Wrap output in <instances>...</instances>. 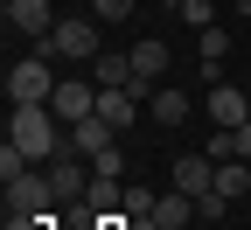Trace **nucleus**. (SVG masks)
I'll return each instance as SVG.
<instances>
[{
	"label": "nucleus",
	"mask_w": 251,
	"mask_h": 230,
	"mask_svg": "<svg viewBox=\"0 0 251 230\" xmlns=\"http://www.w3.org/2000/svg\"><path fill=\"white\" fill-rule=\"evenodd\" d=\"M56 126H63V119H56L49 105H14V119H7V140H14L28 160H56V153H63Z\"/></svg>",
	"instance_id": "f257e3e1"
},
{
	"label": "nucleus",
	"mask_w": 251,
	"mask_h": 230,
	"mask_svg": "<svg viewBox=\"0 0 251 230\" xmlns=\"http://www.w3.org/2000/svg\"><path fill=\"white\" fill-rule=\"evenodd\" d=\"M56 56H14L7 63V105H49V98H56Z\"/></svg>",
	"instance_id": "f03ea898"
},
{
	"label": "nucleus",
	"mask_w": 251,
	"mask_h": 230,
	"mask_svg": "<svg viewBox=\"0 0 251 230\" xmlns=\"http://www.w3.org/2000/svg\"><path fill=\"white\" fill-rule=\"evenodd\" d=\"M98 14H63L56 28H49V42H35L42 56H70V63H98L105 49H98Z\"/></svg>",
	"instance_id": "7ed1b4c3"
},
{
	"label": "nucleus",
	"mask_w": 251,
	"mask_h": 230,
	"mask_svg": "<svg viewBox=\"0 0 251 230\" xmlns=\"http://www.w3.org/2000/svg\"><path fill=\"white\" fill-rule=\"evenodd\" d=\"M126 56H133V77H126V91H133L140 105H147V98L161 91V84H168V56H175V49H168L161 35H140V42L126 49Z\"/></svg>",
	"instance_id": "20e7f679"
},
{
	"label": "nucleus",
	"mask_w": 251,
	"mask_h": 230,
	"mask_svg": "<svg viewBox=\"0 0 251 230\" xmlns=\"http://www.w3.org/2000/svg\"><path fill=\"white\" fill-rule=\"evenodd\" d=\"M49 203H63L56 175L28 168V175H14V181H7V216H49Z\"/></svg>",
	"instance_id": "39448f33"
},
{
	"label": "nucleus",
	"mask_w": 251,
	"mask_h": 230,
	"mask_svg": "<svg viewBox=\"0 0 251 230\" xmlns=\"http://www.w3.org/2000/svg\"><path fill=\"white\" fill-rule=\"evenodd\" d=\"M49 112H56L63 126L91 119V112H98V84H91V77H63V84H56V98H49Z\"/></svg>",
	"instance_id": "423d86ee"
},
{
	"label": "nucleus",
	"mask_w": 251,
	"mask_h": 230,
	"mask_svg": "<svg viewBox=\"0 0 251 230\" xmlns=\"http://www.w3.org/2000/svg\"><path fill=\"white\" fill-rule=\"evenodd\" d=\"M7 28L28 42H49V28H56V7L49 0H7Z\"/></svg>",
	"instance_id": "0eeeda50"
},
{
	"label": "nucleus",
	"mask_w": 251,
	"mask_h": 230,
	"mask_svg": "<svg viewBox=\"0 0 251 230\" xmlns=\"http://www.w3.org/2000/svg\"><path fill=\"white\" fill-rule=\"evenodd\" d=\"M112 147H119V126H105L98 112L70 126V153H84V160H98V153H112Z\"/></svg>",
	"instance_id": "6e6552de"
},
{
	"label": "nucleus",
	"mask_w": 251,
	"mask_h": 230,
	"mask_svg": "<svg viewBox=\"0 0 251 230\" xmlns=\"http://www.w3.org/2000/svg\"><path fill=\"white\" fill-rule=\"evenodd\" d=\"M202 112H209L216 126H244V119H251V91H237V84H209Z\"/></svg>",
	"instance_id": "1a4fd4ad"
},
{
	"label": "nucleus",
	"mask_w": 251,
	"mask_h": 230,
	"mask_svg": "<svg viewBox=\"0 0 251 230\" xmlns=\"http://www.w3.org/2000/svg\"><path fill=\"white\" fill-rule=\"evenodd\" d=\"M98 119L119 126V133H133V119H140V98L126 91V84H98Z\"/></svg>",
	"instance_id": "9d476101"
},
{
	"label": "nucleus",
	"mask_w": 251,
	"mask_h": 230,
	"mask_svg": "<svg viewBox=\"0 0 251 230\" xmlns=\"http://www.w3.org/2000/svg\"><path fill=\"white\" fill-rule=\"evenodd\" d=\"M175 188L202 203V195L216 188V160H209V153H181V160H175Z\"/></svg>",
	"instance_id": "9b49d317"
},
{
	"label": "nucleus",
	"mask_w": 251,
	"mask_h": 230,
	"mask_svg": "<svg viewBox=\"0 0 251 230\" xmlns=\"http://www.w3.org/2000/svg\"><path fill=\"white\" fill-rule=\"evenodd\" d=\"M196 56H202V77L209 84H224V56H230V28L216 21V28H196Z\"/></svg>",
	"instance_id": "f8f14e48"
},
{
	"label": "nucleus",
	"mask_w": 251,
	"mask_h": 230,
	"mask_svg": "<svg viewBox=\"0 0 251 230\" xmlns=\"http://www.w3.org/2000/svg\"><path fill=\"white\" fill-rule=\"evenodd\" d=\"M147 119H153V126H181V119H188V91H175V84H161V91L147 98Z\"/></svg>",
	"instance_id": "ddd939ff"
},
{
	"label": "nucleus",
	"mask_w": 251,
	"mask_h": 230,
	"mask_svg": "<svg viewBox=\"0 0 251 230\" xmlns=\"http://www.w3.org/2000/svg\"><path fill=\"white\" fill-rule=\"evenodd\" d=\"M244 188H251V160H216V195H224V203H237Z\"/></svg>",
	"instance_id": "4468645a"
},
{
	"label": "nucleus",
	"mask_w": 251,
	"mask_h": 230,
	"mask_svg": "<svg viewBox=\"0 0 251 230\" xmlns=\"http://www.w3.org/2000/svg\"><path fill=\"white\" fill-rule=\"evenodd\" d=\"M188 216H196V195H181V188H175V195H161V203H153V223H161V230H181Z\"/></svg>",
	"instance_id": "2eb2a0df"
},
{
	"label": "nucleus",
	"mask_w": 251,
	"mask_h": 230,
	"mask_svg": "<svg viewBox=\"0 0 251 230\" xmlns=\"http://www.w3.org/2000/svg\"><path fill=\"white\" fill-rule=\"evenodd\" d=\"M153 203H161V195H153V188H140V181H126V216H133V223H153Z\"/></svg>",
	"instance_id": "dca6fc26"
},
{
	"label": "nucleus",
	"mask_w": 251,
	"mask_h": 230,
	"mask_svg": "<svg viewBox=\"0 0 251 230\" xmlns=\"http://www.w3.org/2000/svg\"><path fill=\"white\" fill-rule=\"evenodd\" d=\"M133 77V56H98L91 63V84H126Z\"/></svg>",
	"instance_id": "f3484780"
},
{
	"label": "nucleus",
	"mask_w": 251,
	"mask_h": 230,
	"mask_svg": "<svg viewBox=\"0 0 251 230\" xmlns=\"http://www.w3.org/2000/svg\"><path fill=\"white\" fill-rule=\"evenodd\" d=\"M175 14L188 28H216V0H175Z\"/></svg>",
	"instance_id": "a211bd4d"
},
{
	"label": "nucleus",
	"mask_w": 251,
	"mask_h": 230,
	"mask_svg": "<svg viewBox=\"0 0 251 230\" xmlns=\"http://www.w3.org/2000/svg\"><path fill=\"white\" fill-rule=\"evenodd\" d=\"M133 7H140V0H91V14H98V21H126Z\"/></svg>",
	"instance_id": "6ab92c4d"
},
{
	"label": "nucleus",
	"mask_w": 251,
	"mask_h": 230,
	"mask_svg": "<svg viewBox=\"0 0 251 230\" xmlns=\"http://www.w3.org/2000/svg\"><path fill=\"white\" fill-rule=\"evenodd\" d=\"M237 160H251V119L237 126Z\"/></svg>",
	"instance_id": "aec40b11"
},
{
	"label": "nucleus",
	"mask_w": 251,
	"mask_h": 230,
	"mask_svg": "<svg viewBox=\"0 0 251 230\" xmlns=\"http://www.w3.org/2000/svg\"><path fill=\"white\" fill-rule=\"evenodd\" d=\"M230 7H237V14H251V0H230Z\"/></svg>",
	"instance_id": "412c9836"
}]
</instances>
